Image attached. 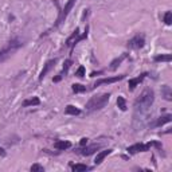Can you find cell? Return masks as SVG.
<instances>
[{"instance_id":"obj_1","label":"cell","mask_w":172,"mask_h":172,"mask_svg":"<svg viewBox=\"0 0 172 172\" xmlns=\"http://www.w3.org/2000/svg\"><path fill=\"white\" fill-rule=\"evenodd\" d=\"M155 101V93L152 89L147 87L139 96V98L134 101V110L136 113H149V109Z\"/></svg>"},{"instance_id":"obj_2","label":"cell","mask_w":172,"mask_h":172,"mask_svg":"<svg viewBox=\"0 0 172 172\" xmlns=\"http://www.w3.org/2000/svg\"><path fill=\"white\" fill-rule=\"evenodd\" d=\"M109 98H110L109 93H105V94L97 96V97H92L86 104V110L92 112V110H98V109L105 108L106 104L109 102Z\"/></svg>"},{"instance_id":"obj_3","label":"cell","mask_w":172,"mask_h":172,"mask_svg":"<svg viewBox=\"0 0 172 172\" xmlns=\"http://www.w3.org/2000/svg\"><path fill=\"white\" fill-rule=\"evenodd\" d=\"M19 47H22V42H20L19 39H12V40H10L4 49L0 50V62L5 61L8 57H11V55L14 54V52L16 51Z\"/></svg>"},{"instance_id":"obj_4","label":"cell","mask_w":172,"mask_h":172,"mask_svg":"<svg viewBox=\"0 0 172 172\" xmlns=\"http://www.w3.org/2000/svg\"><path fill=\"white\" fill-rule=\"evenodd\" d=\"M87 36V27H86V30H85V32L82 34V35H79V30L76 29V31H74L73 34H71V36L66 40V46H69V47H71L73 49L74 47V45H77L79 40H82V39H85Z\"/></svg>"},{"instance_id":"obj_5","label":"cell","mask_w":172,"mask_h":172,"mask_svg":"<svg viewBox=\"0 0 172 172\" xmlns=\"http://www.w3.org/2000/svg\"><path fill=\"white\" fill-rule=\"evenodd\" d=\"M125 78V74L123 76H116V77H110V78H101V79H98L94 85L92 86V89H96V87L101 86V85H105V83H114V82H118V81L124 79Z\"/></svg>"},{"instance_id":"obj_6","label":"cell","mask_w":172,"mask_h":172,"mask_svg":"<svg viewBox=\"0 0 172 172\" xmlns=\"http://www.w3.org/2000/svg\"><path fill=\"white\" fill-rule=\"evenodd\" d=\"M77 3V0H69V2L66 3V5H65V8L61 11V15H59V18H58V22H57V24H61L62 22H63L65 19L67 18V15H69V12L71 11V8L74 7V4Z\"/></svg>"},{"instance_id":"obj_7","label":"cell","mask_w":172,"mask_h":172,"mask_svg":"<svg viewBox=\"0 0 172 172\" xmlns=\"http://www.w3.org/2000/svg\"><path fill=\"white\" fill-rule=\"evenodd\" d=\"M149 148H151V147H149L148 144H134V145H130L126 151L129 155H134V153H139V152L149 151Z\"/></svg>"},{"instance_id":"obj_8","label":"cell","mask_w":172,"mask_h":172,"mask_svg":"<svg viewBox=\"0 0 172 172\" xmlns=\"http://www.w3.org/2000/svg\"><path fill=\"white\" fill-rule=\"evenodd\" d=\"M145 43V39H144L143 35H136L134 38H132L128 42V47L130 49H141Z\"/></svg>"},{"instance_id":"obj_9","label":"cell","mask_w":172,"mask_h":172,"mask_svg":"<svg viewBox=\"0 0 172 172\" xmlns=\"http://www.w3.org/2000/svg\"><path fill=\"white\" fill-rule=\"evenodd\" d=\"M57 63V59H51V61H49L45 65V67H43V70H42V73H40V76H39V79L42 81L43 78H45L46 76H47V73L50 71V69H51L52 66H54V65Z\"/></svg>"},{"instance_id":"obj_10","label":"cell","mask_w":172,"mask_h":172,"mask_svg":"<svg viewBox=\"0 0 172 172\" xmlns=\"http://www.w3.org/2000/svg\"><path fill=\"white\" fill-rule=\"evenodd\" d=\"M147 76H148V74H147V73H144V74H141V76H140V77L133 78V79H129V83H128V86H129V90H134V89H136V86L139 85V83L141 82V81H143V79H144V78H145Z\"/></svg>"},{"instance_id":"obj_11","label":"cell","mask_w":172,"mask_h":172,"mask_svg":"<svg viewBox=\"0 0 172 172\" xmlns=\"http://www.w3.org/2000/svg\"><path fill=\"white\" fill-rule=\"evenodd\" d=\"M97 149H99V145L98 144H94V145H90V147H86V148H83V149H79L78 152L83 156H90L92 153H94Z\"/></svg>"},{"instance_id":"obj_12","label":"cell","mask_w":172,"mask_h":172,"mask_svg":"<svg viewBox=\"0 0 172 172\" xmlns=\"http://www.w3.org/2000/svg\"><path fill=\"white\" fill-rule=\"evenodd\" d=\"M171 120H172V116H171V114H165V116H163V117L157 118V121H156V123L151 124V126H161V125L170 123Z\"/></svg>"},{"instance_id":"obj_13","label":"cell","mask_w":172,"mask_h":172,"mask_svg":"<svg viewBox=\"0 0 172 172\" xmlns=\"http://www.w3.org/2000/svg\"><path fill=\"white\" fill-rule=\"evenodd\" d=\"M112 151H113V149H106V151L99 152L98 155L96 156V160H94V163H96V164H101V163L104 161V159L106 157V156L110 155V153H112Z\"/></svg>"},{"instance_id":"obj_14","label":"cell","mask_w":172,"mask_h":172,"mask_svg":"<svg viewBox=\"0 0 172 172\" xmlns=\"http://www.w3.org/2000/svg\"><path fill=\"white\" fill-rule=\"evenodd\" d=\"M54 147L57 149H59V151H65V149H69L71 147V143L70 141H65V140H59V141H55Z\"/></svg>"},{"instance_id":"obj_15","label":"cell","mask_w":172,"mask_h":172,"mask_svg":"<svg viewBox=\"0 0 172 172\" xmlns=\"http://www.w3.org/2000/svg\"><path fill=\"white\" fill-rule=\"evenodd\" d=\"M161 94H163V97H164L165 99H167V101H172V90H171V87L168 85L161 86Z\"/></svg>"},{"instance_id":"obj_16","label":"cell","mask_w":172,"mask_h":172,"mask_svg":"<svg viewBox=\"0 0 172 172\" xmlns=\"http://www.w3.org/2000/svg\"><path fill=\"white\" fill-rule=\"evenodd\" d=\"M128 55L126 54H123V55H120V57L118 58H116V59H113V61H112V63H110V70H116V69H117L118 66H120L121 65V62L124 61L125 58H126Z\"/></svg>"},{"instance_id":"obj_17","label":"cell","mask_w":172,"mask_h":172,"mask_svg":"<svg viewBox=\"0 0 172 172\" xmlns=\"http://www.w3.org/2000/svg\"><path fill=\"white\" fill-rule=\"evenodd\" d=\"M65 113L70 114V116H77V114L81 113V110L77 108V106H74V105H67L66 109H65Z\"/></svg>"},{"instance_id":"obj_18","label":"cell","mask_w":172,"mask_h":172,"mask_svg":"<svg viewBox=\"0 0 172 172\" xmlns=\"http://www.w3.org/2000/svg\"><path fill=\"white\" fill-rule=\"evenodd\" d=\"M39 104H40V99L38 97H32V98H30V99H26V101L23 102V106H35Z\"/></svg>"},{"instance_id":"obj_19","label":"cell","mask_w":172,"mask_h":172,"mask_svg":"<svg viewBox=\"0 0 172 172\" xmlns=\"http://www.w3.org/2000/svg\"><path fill=\"white\" fill-rule=\"evenodd\" d=\"M117 106L120 108V110H123V112L126 110V101H125L124 97L118 96V98H117Z\"/></svg>"},{"instance_id":"obj_20","label":"cell","mask_w":172,"mask_h":172,"mask_svg":"<svg viewBox=\"0 0 172 172\" xmlns=\"http://www.w3.org/2000/svg\"><path fill=\"white\" fill-rule=\"evenodd\" d=\"M71 170H73L74 172H82V171L90 170V168L85 164H74V165H71Z\"/></svg>"},{"instance_id":"obj_21","label":"cell","mask_w":172,"mask_h":172,"mask_svg":"<svg viewBox=\"0 0 172 172\" xmlns=\"http://www.w3.org/2000/svg\"><path fill=\"white\" fill-rule=\"evenodd\" d=\"M71 89H73L74 93H83V92H86V86L81 85V83H74V85L71 86Z\"/></svg>"},{"instance_id":"obj_22","label":"cell","mask_w":172,"mask_h":172,"mask_svg":"<svg viewBox=\"0 0 172 172\" xmlns=\"http://www.w3.org/2000/svg\"><path fill=\"white\" fill-rule=\"evenodd\" d=\"M171 59H172V57L170 54H167V55H157V57H155L156 62H170Z\"/></svg>"},{"instance_id":"obj_23","label":"cell","mask_w":172,"mask_h":172,"mask_svg":"<svg viewBox=\"0 0 172 172\" xmlns=\"http://www.w3.org/2000/svg\"><path fill=\"white\" fill-rule=\"evenodd\" d=\"M164 23L167 24V26H171L172 24V12L171 11H167L164 14Z\"/></svg>"},{"instance_id":"obj_24","label":"cell","mask_w":172,"mask_h":172,"mask_svg":"<svg viewBox=\"0 0 172 172\" xmlns=\"http://www.w3.org/2000/svg\"><path fill=\"white\" fill-rule=\"evenodd\" d=\"M31 171L32 172H43L45 171V168H43L42 165H39V164H32L31 165Z\"/></svg>"},{"instance_id":"obj_25","label":"cell","mask_w":172,"mask_h":172,"mask_svg":"<svg viewBox=\"0 0 172 172\" xmlns=\"http://www.w3.org/2000/svg\"><path fill=\"white\" fill-rule=\"evenodd\" d=\"M76 76L79 77V78H82L83 76H85V67H83V66H79V67H78V70L76 71Z\"/></svg>"},{"instance_id":"obj_26","label":"cell","mask_w":172,"mask_h":172,"mask_svg":"<svg viewBox=\"0 0 172 172\" xmlns=\"http://www.w3.org/2000/svg\"><path fill=\"white\" fill-rule=\"evenodd\" d=\"M71 66V61L70 59H67L66 62H65V66H63V74H66L67 73V70H69V67Z\"/></svg>"},{"instance_id":"obj_27","label":"cell","mask_w":172,"mask_h":172,"mask_svg":"<svg viewBox=\"0 0 172 172\" xmlns=\"http://www.w3.org/2000/svg\"><path fill=\"white\" fill-rule=\"evenodd\" d=\"M86 144H87V139H86V137H83V139H81V141H79V145H81V147H85Z\"/></svg>"},{"instance_id":"obj_28","label":"cell","mask_w":172,"mask_h":172,"mask_svg":"<svg viewBox=\"0 0 172 172\" xmlns=\"http://www.w3.org/2000/svg\"><path fill=\"white\" fill-rule=\"evenodd\" d=\"M101 74H102V71H97V73H96V71H93V73H92V74H90V77H96V76H101Z\"/></svg>"},{"instance_id":"obj_29","label":"cell","mask_w":172,"mask_h":172,"mask_svg":"<svg viewBox=\"0 0 172 172\" xmlns=\"http://www.w3.org/2000/svg\"><path fill=\"white\" fill-rule=\"evenodd\" d=\"M61 79H62V76H57V77L54 78V82H59Z\"/></svg>"},{"instance_id":"obj_30","label":"cell","mask_w":172,"mask_h":172,"mask_svg":"<svg viewBox=\"0 0 172 172\" xmlns=\"http://www.w3.org/2000/svg\"><path fill=\"white\" fill-rule=\"evenodd\" d=\"M0 155H2V156H4V155H5V152H4V151H3V149H2V148H0Z\"/></svg>"}]
</instances>
